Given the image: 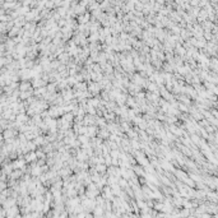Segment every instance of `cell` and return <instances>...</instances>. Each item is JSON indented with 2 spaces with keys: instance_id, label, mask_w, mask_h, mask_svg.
Instances as JSON below:
<instances>
[{
  "instance_id": "2",
  "label": "cell",
  "mask_w": 218,
  "mask_h": 218,
  "mask_svg": "<svg viewBox=\"0 0 218 218\" xmlns=\"http://www.w3.org/2000/svg\"><path fill=\"white\" fill-rule=\"evenodd\" d=\"M20 176H22V170H14V171H12V174H10V177L14 179V180Z\"/></svg>"
},
{
  "instance_id": "3",
  "label": "cell",
  "mask_w": 218,
  "mask_h": 218,
  "mask_svg": "<svg viewBox=\"0 0 218 218\" xmlns=\"http://www.w3.org/2000/svg\"><path fill=\"white\" fill-rule=\"evenodd\" d=\"M45 84H46V82H44V80H40V79H36V80H33L32 86H33V87H42V86H45Z\"/></svg>"
},
{
  "instance_id": "5",
  "label": "cell",
  "mask_w": 218,
  "mask_h": 218,
  "mask_svg": "<svg viewBox=\"0 0 218 218\" xmlns=\"http://www.w3.org/2000/svg\"><path fill=\"white\" fill-rule=\"evenodd\" d=\"M17 33H18V27H14L12 30V32H10V36H15Z\"/></svg>"
},
{
  "instance_id": "1",
  "label": "cell",
  "mask_w": 218,
  "mask_h": 218,
  "mask_svg": "<svg viewBox=\"0 0 218 218\" xmlns=\"http://www.w3.org/2000/svg\"><path fill=\"white\" fill-rule=\"evenodd\" d=\"M36 158H37L36 153H34V152H30V153H27L26 158H24V161H26V162H33V161H36Z\"/></svg>"
},
{
  "instance_id": "4",
  "label": "cell",
  "mask_w": 218,
  "mask_h": 218,
  "mask_svg": "<svg viewBox=\"0 0 218 218\" xmlns=\"http://www.w3.org/2000/svg\"><path fill=\"white\" fill-rule=\"evenodd\" d=\"M153 208L154 210H160V212H162V208H163V203H156V204L153 205Z\"/></svg>"
}]
</instances>
